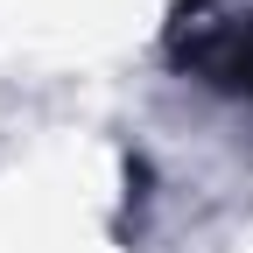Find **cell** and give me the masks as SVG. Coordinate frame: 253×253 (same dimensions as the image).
Instances as JSON below:
<instances>
[{"label":"cell","mask_w":253,"mask_h":253,"mask_svg":"<svg viewBox=\"0 0 253 253\" xmlns=\"http://www.w3.org/2000/svg\"><path fill=\"white\" fill-rule=\"evenodd\" d=\"M176 63L211 91L253 106V7H183L176 14Z\"/></svg>","instance_id":"cell-1"}]
</instances>
